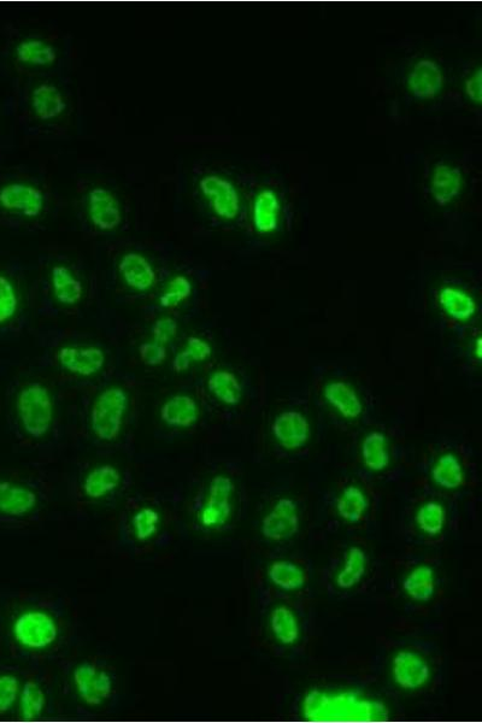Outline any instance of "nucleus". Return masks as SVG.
I'll use <instances>...</instances> for the list:
<instances>
[{
  "instance_id": "nucleus-23",
  "label": "nucleus",
  "mask_w": 482,
  "mask_h": 723,
  "mask_svg": "<svg viewBox=\"0 0 482 723\" xmlns=\"http://www.w3.org/2000/svg\"><path fill=\"white\" fill-rule=\"evenodd\" d=\"M273 437L282 448L297 450L303 448L310 438V425L301 411H282L272 425Z\"/></svg>"
},
{
  "instance_id": "nucleus-17",
  "label": "nucleus",
  "mask_w": 482,
  "mask_h": 723,
  "mask_svg": "<svg viewBox=\"0 0 482 723\" xmlns=\"http://www.w3.org/2000/svg\"><path fill=\"white\" fill-rule=\"evenodd\" d=\"M304 509L295 498L282 497L266 510L258 523V534L270 545H286L302 531Z\"/></svg>"
},
{
  "instance_id": "nucleus-32",
  "label": "nucleus",
  "mask_w": 482,
  "mask_h": 723,
  "mask_svg": "<svg viewBox=\"0 0 482 723\" xmlns=\"http://www.w3.org/2000/svg\"><path fill=\"white\" fill-rule=\"evenodd\" d=\"M52 288L58 302L64 305H75L84 295V286L73 270L66 266H56L51 272Z\"/></svg>"
},
{
  "instance_id": "nucleus-26",
  "label": "nucleus",
  "mask_w": 482,
  "mask_h": 723,
  "mask_svg": "<svg viewBox=\"0 0 482 723\" xmlns=\"http://www.w3.org/2000/svg\"><path fill=\"white\" fill-rule=\"evenodd\" d=\"M119 272L126 284L140 292L151 290L156 285L157 274L152 264L138 252H129L119 263Z\"/></svg>"
},
{
  "instance_id": "nucleus-14",
  "label": "nucleus",
  "mask_w": 482,
  "mask_h": 723,
  "mask_svg": "<svg viewBox=\"0 0 482 723\" xmlns=\"http://www.w3.org/2000/svg\"><path fill=\"white\" fill-rule=\"evenodd\" d=\"M246 201L250 210L252 226L258 234H269L278 231L286 219L290 201L284 180L274 175L255 179L250 186H246Z\"/></svg>"
},
{
  "instance_id": "nucleus-30",
  "label": "nucleus",
  "mask_w": 482,
  "mask_h": 723,
  "mask_svg": "<svg viewBox=\"0 0 482 723\" xmlns=\"http://www.w3.org/2000/svg\"><path fill=\"white\" fill-rule=\"evenodd\" d=\"M363 467L372 473H384L390 468L391 455L384 433L375 431L367 434L361 445Z\"/></svg>"
},
{
  "instance_id": "nucleus-11",
  "label": "nucleus",
  "mask_w": 482,
  "mask_h": 723,
  "mask_svg": "<svg viewBox=\"0 0 482 723\" xmlns=\"http://www.w3.org/2000/svg\"><path fill=\"white\" fill-rule=\"evenodd\" d=\"M127 474L115 463L103 462L85 470L76 484L72 502L80 520L96 519L116 509L126 491Z\"/></svg>"
},
{
  "instance_id": "nucleus-12",
  "label": "nucleus",
  "mask_w": 482,
  "mask_h": 723,
  "mask_svg": "<svg viewBox=\"0 0 482 723\" xmlns=\"http://www.w3.org/2000/svg\"><path fill=\"white\" fill-rule=\"evenodd\" d=\"M442 497L422 496L411 502L402 516L405 540L415 548H439L458 526L460 516Z\"/></svg>"
},
{
  "instance_id": "nucleus-7",
  "label": "nucleus",
  "mask_w": 482,
  "mask_h": 723,
  "mask_svg": "<svg viewBox=\"0 0 482 723\" xmlns=\"http://www.w3.org/2000/svg\"><path fill=\"white\" fill-rule=\"evenodd\" d=\"M389 590L411 614L429 613L442 603L446 573L442 560L433 552H408L393 564Z\"/></svg>"
},
{
  "instance_id": "nucleus-1",
  "label": "nucleus",
  "mask_w": 482,
  "mask_h": 723,
  "mask_svg": "<svg viewBox=\"0 0 482 723\" xmlns=\"http://www.w3.org/2000/svg\"><path fill=\"white\" fill-rule=\"evenodd\" d=\"M11 654L23 663L58 664L81 649L84 623L74 599L54 590L23 592L11 603Z\"/></svg>"
},
{
  "instance_id": "nucleus-6",
  "label": "nucleus",
  "mask_w": 482,
  "mask_h": 723,
  "mask_svg": "<svg viewBox=\"0 0 482 723\" xmlns=\"http://www.w3.org/2000/svg\"><path fill=\"white\" fill-rule=\"evenodd\" d=\"M309 596L292 597L260 589L257 640L273 655L299 654L309 643L313 619Z\"/></svg>"
},
{
  "instance_id": "nucleus-34",
  "label": "nucleus",
  "mask_w": 482,
  "mask_h": 723,
  "mask_svg": "<svg viewBox=\"0 0 482 723\" xmlns=\"http://www.w3.org/2000/svg\"><path fill=\"white\" fill-rule=\"evenodd\" d=\"M25 670L10 669L0 673V716L15 714L23 684Z\"/></svg>"
},
{
  "instance_id": "nucleus-5",
  "label": "nucleus",
  "mask_w": 482,
  "mask_h": 723,
  "mask_svg": "<svg viewBox=\"0 0 482 723\" xmlns=\"http://www.w3.org/2000/svg\"><path fill=\"white\" fill-rule=\"evenodd\" d=\"M178 505L182 539H209L231 532L243 508L237 482L225 473L211 476L195 495Z\"/></svg>"
},
{
  "instance_id": "nucleus-33",
  "label": "nucleus",
  "mask_w": 482,
  "mask_h": 723,
  "mask_svg": "<svg viewBox=\"0 0 482 723\" xmlns=\"http://www.w3.org/2000/svg\"><path fill=\"white\" fill-rule=\"evenodd\" d=\"M439 303L446 315L456 321H467L475 315L476 303L473 297L461 288L452 286L442 288Z\"/></svg>"
},
{
  "instance_id": "nucleus-21",
  "label": "nucleus",
  "mask_w": 482,
  "mask_h": 723,
  "mask_svg": "<svg viewBox=\"0 0 482 723\" xmlns=\"http://www.w3.org/2000/svg\"><path fill=\"white\" fill-rule=\"evenodd\" d=\"M45 201L44 191L26 182H13L0 188V208L9 213L37 217L43 213Z\"/></svg>"
},
{
  "instance_id": "nucleus-29",
  "label": "nucleus",
  "mask_w": 482,
  "mask_h": 723,
  "mask_svg": "<svg viewBox=\"0 0 482 723\" xmlns=\"http://www.w3.org/2000/svg\"><path fill=\"white\" fill-rule=\"evenodd\" d=\"M198 416L197 402L187 395H176L169 398L161 408L162 421L173 428L191 427L197 422Z\"/></svg>"
},
{
  "instance_id": "nucleus-38",
  "label": "nucleus",
  "mask_w": 482,
  "mask_h": 723,
  "mask_svg": "<svg viewBox=\"0 0 482 723\" xmlns=\"http://www.w3.org/2000/svg\"><path fill=\"white\" fill-rule=\"evenodd\" d=\"M19 308V297L13 281L0 274V325L9 322Z\"/></svg>"
},
{
  "instance_id": "nucleus-15",
  "label": "nucleus",
  "mask_w": 482,
  "mask_h": 723,
  "mask_svg": "<svg viewBox=\"0 0 482 723\" xmlns=\"http://www.w3.org/2000/svg\"><path fill=\"white\" fill-rule=\"evenodd\" d=\"M329 519L338 528H345L350 534L367 531L376 517L375 498L357 482H348L335 493L329 503Z\"/></svg>"
},
{
  "instance_id": "nucleus-10",
  "label": "nucleus",
  "mask_w": 482,
  "mask_h": 723,
  "mask_svg": "<svg viewBox=\"0 0 482 723\" xmlns=\"http://www.w3.org/2000/svg\"><path fill=\"white\" fill-rule=\"evenodd\" d=\"M54 493L43 480L0 478V525L37 529L50 520Z\"/></svg>"
},
{
  "instance_id": "nucleus-20",
  "label": "nucleus",
  "mask_w": 482,
  "mask_h": 723,
  "mask_svg": "<svg viewBox=\"0 0 482 723\" xmlns=\"http://www.w3.org/2000/svg\"><path fill=\"white\" fill-rule=\"evenodd\" d=\"M199 191L210 210L223 221L238 219L241 210L246 208L243 202L246 192L241 193L238 186L225 175H205L199 181Z\"/></svg>"
},
{
  "instance_id": "nucleus-27",
  "label": "nucleus",
  "mask_w": 482,
  "mask_h": 723,
  "mask_svg": "<svg viewBox=\"0 0 482 723\" xmlns=\"http://www.w3.org/2000/svg\"><path fill=\"white\" fill-rule=\"evenodd\" d=\"M31 109L35 119L52 121L58 119L66 111L67 103L60 88L51 82H43L32 92Z\"/></svg>"
},
{
  "instance_id": "nucleus-28",
  "label": "nucleus",
  "mask_w": 482,
  "mask_h": 723,
  "mask_svg": "<svg viewBox=\"0 0 482 723\" xmlns=\"http://www.w3.org/2000/svg\"><path fill=\"white\" fill-rule=\"evenodd\" d=\"M16 62L20 66L41 69L49 68L57 61V50L51 41L28 38L16 46Z\"/></svg>"
},
{
  "instance_id": "nucleus-35",
  "label": "nucleus",
  "mask_w": 482,
  "mask_h": 723,
  "mask_svg": "<svg viewBox=\"0 0 482 723\" xmlns=\"http://www.w3.org/2000/svg\"><path fill=\"white\" fill-rule=\"evenodd\" d=\"M208 389L217 401L226 405H237L241 401L240 382L229 370H216L209 376Z\"/></svg>"
},
{
  "instance_id": "nucleus-25",
  "label": "nucleus",
  "mask_w": 482,
  "mask_h": 723,
  "mask_svg": "<svg viewBox=\"0 0 482 723\" xmlns=\"http://www.w3.org/2000/svg\"><path fill=\"white\" fill-rule=\"evenodd\" d=\"M57 360L69 373L92 376L103 369L105 355L102 349L94 346H66L58 351Z\"/></svg>"
},
{
  "instance_id": "nucleus-39",
  "label": "nucleus",
  "mask_w": 482,
  "mask_h": 723,
  "mask_svg": "<svg viewBox=\"0 0 482 723\" xmlns=\"http://www.w3.org/2000/svg\"><path fill=\"white\" fill-rule=\"evenodd\" d=\"M139 351L141 361L151 367L160 366L167 358L166 345L157 343L155 340L141 345Z\"/></svg>"
},
{
  "instance_id": "nucleus-2",
  "label": "nucleus",
  "mask_w": 482,
  "mask_h": 723,
  "mask_svg": "<svg viewBox=\"0 0 482 723\" xmlns=\"http://www.w3.org/2000/svg\"><path fill=\"white\" fill-rule=\"evenodd\" d=\"M111 526L109 545L115 555L132 561L160 557L181 538L178 498L157 493L129 497Z\"/></svg>"
},
{
  "instance_id": "nucleus-18",
  "label": "nucleus",
  "mask_w": 482,
  "mask_h": 723,
  "mask_svg": "<svg viewBox=\"0 0 482 723\" xmlns=\"http://www.w3.org/2000/svg\"><path fill=\"white\" fill-rule=\"evenodd\" d=\"M17 415L29 437L40 439L50 432L55 405L49 390L40 382L23 386L16 399Z\"/></svg>"
},
{
  "instance_id": "nucleus-19",
  "label": "nucleus",
  "mask_w": 482,
  "mask_h": 723,
  "mask_svg": "<svg viewBox=\"0 0 482 723\" xmlns=\"http://www.w3.org/2000/svg\"><path fill=\"white\" fill-rule=\"evenodd\" d=\"M129 398L121 387L104 390L93 403L91 428L94 437L104 443H113L120 437Z\"/></svg>"
},
{
  "instance_id": "nucleus-22",
  "label": "nucleus",
  "mask_w": 482,
  "mask_h": 723,
  "mask_svg": "<svg viewBox=\"0 0 482 723\" xmlns=\"http://www.w3.org/2000/svg\"><path fill=\"white\" fill-rule=\"evenodd\" d=\"M88 216L99 231H114L121 225L122 210L119 197L108 188H93L87 196Z\"/></svg>"
},
{
  "instance_id": "nucleus-36",
  "label": "nucleus",
  "mask_w": 482,
  "mask_h": 723,
  "mask_svg": "<svg viewBox=\"0 0 482 723\" xmlns=\"http://www.w3.org/2000/svg\"><path fill=\"white\" fill-rule=\"evenodd\" d=\"M211 346L202 338L191 337L184 349L175 356L172 368L174 372H185L193 363L203 362L211 356Z\"/></svg>"
},
{
  "instance_id": "nucleus-40",
  "label": "nucleus",
  "mask_w": 482,
  "mask_h": 723,
  "mask_svg": "<svg viewBox=\"0 0 482 723\" xmlns=\"http://www.w3.org/2000/svg\"><path fill=\"white\" fill-rule=\"evenodd\" d=\"M176 332H178V323L170 317H164V319L155 322L152 326V337L155 342L162 345H167L172 342Z\"/></svg>"
},
{
  "instance_id": "nucleus-24",
  "label": "nucleus",
  "mask_w": 482,
  "mask_h": 723,
  "mask_svg": "<svg viewBox=\"0 0 482 723\" xmlns=\"http://www.w3.org/2000/svg\"><path fill=\"white\" fill-rule=\"evenodd\" d=\"M429 479L437 490L456 493L467 486V470L460 457L445 452L429 468Z\"/></svg>"
},
{
  "instance_id": "nucleus-9",
  "label": "nucleus",
  "mask_w": 482,
  "mask_h": 723,
  "mask_svg": "<svg viewBox=\"0 0 482 723\" xmlns=\"http://www.w3.org/2000/svg\"><path fill=\"white\" fill-rule=\"evenodd\" d=\"M378 566L372 543L360 534H350L331 552L321 572V585L333 598L355 597L373 584Z\"/></svg>"
},
{
  "instance_id": "nucleus-16",
  "label": "nucleus",
  "mask_w": 482,
  "mask_h": 723,
  "mask_svg": "<svg viewBox=\"0 0 482 723\" xmlns=\"http://www.w3.org/2000/svg\"><path fill=\"white\" fill-rule=\"evenodd\" d=\"M313 564L303 556L274 557L264 564L260 589L292 597H307L313 581Z\"/></svg>"
},
{
  "instance_id": "nucleus-37",
  "label": "nucleus",
  "mask_w": 482,
  "mask_h": 723,
  "mask_svg": "<svg viewBox=\"0 0 482 723\" xmlns=\"http://www.w3.org/2000/svg\"><path fill=\"white\" fill-rule=\"evenodd\" d=\"M191 293V281L188 280L185 275H176L169 281L160 299V303L163 308H175L190 297Z\"/></svg>"
},
{
  "instance_id": "nucleus-8",
  "label": "nucleus",
  "mask_w": 482,
  "mask_h": 723,
  "mask_svg": "<svg viewBox=\"0 0 482 723\" xmlns=\"http://www.w3.org/2000/svg\"><path fill=\"white\" fill-rule=\"evenodd\" d=\"M385 678L399 695L419 697L436 689L443 673V657L425 640H405L389 645Z\"/></svg>"
},
{
  "instance_id": "nucleus-13",
  "label": "nucleus",
  "mask_w": 482,
  "mask_h": 723,
  "mask_svg": "<svg viewBox=\"0 0 482 723\" xmlns=\"http://www.w3.org/2000/svg\"><path fill=\"white\" fill-rule=\"evenodd\" d=\"M23 684L16 717L22 721H44L64 715L58 666L31 664L23 666Z\"/></svg>"
},
{
  "instance_id": "nucleus-4",
  "label": "nucleus",
  "mask_w": 482,
  "mask_h": 723,
  "mask_svg": "<svg viewBox=\"0 0 482 723\" xmlns=\"http://www.w3.org/2000/svg\"><path fill=\"white\" fill-rule=\"evenodd\" d=\"M293 715L307 721H376L389 719V698L369 687L316 685L292 705Z\"/></svg>"
},
{
  "instance_id": "nucleus-3",
  "label": "nucleus",
  "mask_w": 482,
  "mask_h": 723,
  "mask_svg": "<svg viewBox=\"0 0 482 723\" xmlns=\"http://www.w3.org/2000/svg\"><path fill=\"white\" fill-rule=\"evenodd\" d=\"M64 713L78 717L113 715L120 707L122 686L119 670L103 654L74 652L58 664Z\"/></svg>"
},
{
  "instance_id": "nucleus-31",
  "label": "nucleus",
  "mask_w": 482,
  "mask_h": 723,
  "mask_svg": "<svg viewBox=\"0 0 482 723\" xmlns=\"http://www.w3.org/2000/svg\"><path fill=\"white\" fill-rule=\"evenodd\" d=\"M325 397L328 404L346 419H357L362 414L361 399L348 382H329L325 389Z\"/></svg>"
}]
</instances>
